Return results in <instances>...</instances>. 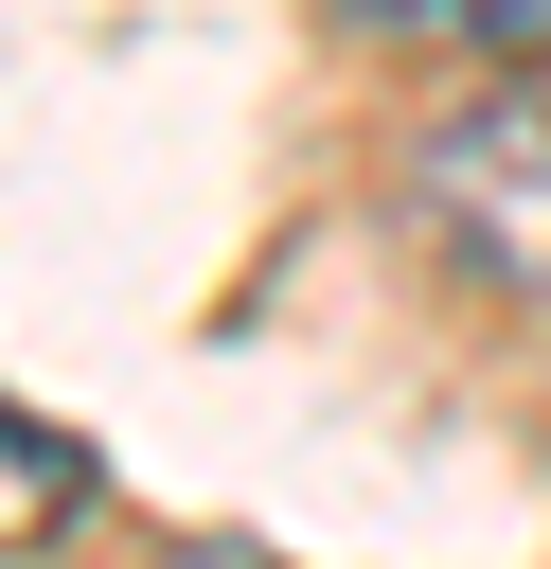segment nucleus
Returning a JSON list of instances; mask_svg holds the SVG:
<instances>
[{"instance_id":"1","label":"nucleus","mask_w":551,"mask_h":569,"mask_svg":"<svg viewBox=\"0 0 551 569\" xmlns=\"http://www.w3.org/2000/svg\"><path fill=\"white\" fill-rule=\"evenodd\" d=\"M409 231L498 284V302H551V71H480L427 142H409Z\"/></svg>"},{"instance_id":"2","label":"nucleus","mask_w":551,"mask_h":569,"mask_svg":"<svg viewBox=\"0 0 551 569\" xmlns=\"http://www.w3.org/2000/svg\"><path fill=\"white\" fill-rule=\"evenodd\" d=\"M355 36H409V53H480V71H551V0H338Z\"/></svg>"},{"instance_id":"3","label":"nucleus","mask_w":551,"mask_h":569,"mask_svg":"<svg viewBox=\"0 0 551 569\" xmlns=\"http://www.w3.org/2000/svg\"><path fill=\"white\" fill-rule=\"evenodd\" d=\"M71 516H89V445H53V427L0 409V551H36V533H71Z\"/></svg>"},{"instance_id":"4","label":"nucleus","mask_w":551,"mask_h":569,"mask_svg":"<svg viewBox=\"0 0 551 569\" xmlns=\"http://www.w3.org/2000/svg\"><path fill=\"white\" fill-rule=\"evenodd\" d=\"M178 569H284V551H231V533H213V551H178Z\"/></svg>"}]
</instances>
